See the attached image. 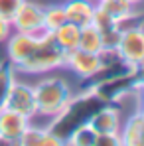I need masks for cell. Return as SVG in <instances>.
<instances>
[{"mask_svg": "<svg viewBox=\"0 0 144 146\" xmlns=\"http://www.w3.org/2000/svg\"><path fill=\"white\" fill-rule=\"evenodd\" d=\"M103 105H107V103L99 97L93 89H87L85 93H81L77 97L71 95V99L67 101V105L55 117H51V122L48 124V130L61 144H67L69 136L77 128L89 124L91 119H93V115Z\"/></svg>", "mask_w": 144, "mask_h": 146, "instance_id": "6da1fadb", "label": "cell"}, {"mask_svg": "<svg viewBox=\"0 0 144 146\" xmlns=\"http://www.w3.org/2000/svg\"><path fill=\"white\" fill-rule=\"evenodd\" d=\"M61 65H65V51L55 42L53 32L44 30L42 34H38V46L34 49V53L18 69L26 73H46L51 69H57Z\"/></svg>", "mask_w": 144, "mask_h": 146, "instance_id": "7a4b0ae2", "label": "cell"}, {"mask_svg": "<svg viewBox=\"0 0 144 146\" xmlns=\"http://www.w3.org/2000/svg\"><path fill=\"white\" fill-rule=\"evenodd\" d=\"M34 95L38 115L51 119L67 105V101L71 99V89L61 77H48L34 85Z\"/></svg>", "mask_w": 144, "mask_h": 146, "instance_id": "3957f363", "label": "cell"}, {"mask_svg": "<svg viewBox=\"0 0 144 146\" xmlns=\"http://www.w3.org/2000/svg\"><path fill=\"white\" fill-rule=\"evenodd\" d=\"M138 85H140V75L134 67L132 71L117 75V77L107 79V81H101V83H97L89 89H93L105 103H113V101H119L124 95H130L132 91H136Z\"/></svg>", "mask_w": 144, "mask_h": 146, "instance_id": "277c9868", "label": "cell"}, {"mask_svg": "<svg viewBox=\"0 0 144 146\" xmlns=\"http://www.w3.org/2000/svg\"><path fill=\"white\" fill-rule=\"evenodd\" d=\"M12 30L14 32H24V34H32L38 36L42 34L44 28V8L34 4V2H26L18 8V12L12 18Z\"/></svg>", "mask_w": 144, "mask_h": 146, "instance_id": "5b68a950", "label": "cell"}, {"mask_svg": "<svg viewBox=\"0 0 144 146\" xmlns=\"http://www.w3.org/2000/svg\"><path fill=\"white\" fill-rule=\"evenodd\" d=\"M4 107L24 115L26 119H34L38 115V107H36V95H34V87L28 85V83H20V81H14Z\"/></svg>", "mask_w": 144, "mask_h": 146, "instance_id": "8992f818", "label": "cell"}, {"mask_svg": "<svg viewBox=\"0 0 144 146\" xmlns=\"http://www.w3.org/2000/svg\"><path fill=\"white\" fill-rule=\"evenodd\" d=\"M117 49L128 65L138 67L144 61V28H134V30L122 32Z\"/></svg>", "mask_w": 144, "mask_h": 146, "instance_id": "52a82bcc", "label": "cell"}, {"mask_svg": "<svg viewBox=\"0 0 144 146\" xmlns=\"http://www.w3.org/2000/svg\"><path fill=\"white\" fill-rule=\"evenodd\" d=\"M30 124V119L24 115L2 107L0 109V144H18L20 136Z\"/></svg>", "mask_w": 144, "mask_h": 146, "instance_id": "ba28073f", "label": "cell"}, {"mask_svg": "<svg viewBox=\"0 0 144 146\" xmlns=\"http://www.w3.org/2000/svg\"><path fill=\"white\" fill-rule=\"evenodd\" d=\"M6 49H8V59L14 63V67H20L28 61V57L34 53L38 46V36L24 34V32H14L6 40Z\"/></svg>", "mask_w": 144, "mask_h": 146, "instance_id": "9c48e42d", "label": "cell"}, {"mask_svg": "<svg viewBox=\"0 0 144 146\" xmlns=\"http://www.w3.org/2000/svg\"><path fill=\"white\" fill-rule=\"evenodd\" d=\"M65 65L75 71L77 75H81L83 79H89L91 75H95L101 67V57L95 51H87V49L75 48L71 51L65 53Z\"/></svg>", "mask_w": 144, "mask_h": 146, "instance_id": "30bf717a", "label": "cell"}, {"mask_svg": "<svg viewBox=\"0 0 144 146\" xmlns=\"http://www.w3.org/2000/svg\"><path fill=\"white\" fill-rule=\"evenodd\" d=\"M95 8H97V2H93V0H67L63 4L67 22L79 26V28L89 26L93 22Z\"/></svg>", "mask_w": 144, "mask_h": 146, "instance_id": "8fae6325", "label": "cell"}, {"mask_svg": "<svg viewBox=\"0 0 144 146\" xmlns=\"http://www.w3.org/2000/svg\"><path fill=\"white\" fill-rule=\"evenodd\" d=\"M91 128L95 130L97 134L101 132H119L120 130V117L119 111L115 107H111V103L103 105L91 119Z\"/></svg>", "mask_w": 144, "mask_h": 146, "instance_id": "7c38bea8", "label": "cell"}, {"mask_svg": "<svg viewBox=\"0 0 144 146\" xmlns=\"http://www.w3.org/2000/svg\"><path fill=\"white\" fill-rule=\"evenodd\" d=\"M120 136H122V144L126 146H144V113L142 111H138L136 115H132L126 121Z\"/></svg>", "mask_w": 144, "mask_h": 146, "instance_id": "4fadbf2b", "label": "cell"}, {"mask_svg": "<svg viewBox=\"0 0 144 146\" xmlns=\"http://www.w3.org/2000/svg\"><path fill=\"white\" fill-rule=\"evenodd\" d=\"M20 146H59L61 142L49 132L48 128H34L28 124L24 134L20 136Z\"/></svg>", "mask_w": 144, "mask_h": 146, "instance_id": "5bb4252c", "label": "cell"}, {"mask_svg": "<svg viewBox=\"0 0 144 146\" xmlns=\"http://www.w3.org/2000/svg\"><path fill=\"white\" fill-rule=\"evenodd\" d=\"M79 36H81V28L71 24V22H65L63 26H59L53 32L55 42L59 44V48L63 49L65 53L75 49V48H79Z\"/></svg>", "mask_w": 144, "mask_h": 146, "instance_id": "9a60e30c", "label": "cell"}, {"mask_svg": "<svg viewBox=\"0 0 144 146\" xmlns=\"http://www.w3.org/2000/svg\"><path fill=\"white\" fill-rule=\"evenodd\" d=\"M79 48L87 49V51H95V53H99V51L103 49V38H101V32H99L93 24L83 26V28H81Z\"/></svg>", "mask_w": 144, "mask_h": 146, "instance_id": "2e32d148", "label": "cell"}, {"mask_svg": "<svg viewBox=\"0 0 144 146\" xmlns=\"http://www.w3.org/2000/svg\"><path fill=\"white\" fill-rule=\"evenodd\" d=\"M14 63L10 61V59H4V61H0V109L4 107V103H6V97H8V93H10V89H12V85H14Z\"/></svg>", "mask_w": 144, "mask_h": 146, "instance_id": "e0dca14e", "label": "cell"}, {"mask_svg": "<svg viewBox=\"0 0 144 146\" xmlns=\"http://www.w3.org/2000/svg\"><path fill=\"white\" fill-rule=\"evenodd\" d=\"M67 22L63 4H55V6H48L44 8V28L48 32H55L59 26H63Z\"/></svg>", "mask_w": 144, "mask_h": 146, "instance_id": "ac0fdd59", "label": "cell"}, {"mask_svg": "<svg viewBox=\"0 0 144 146\" xmlns=\"http://www.w3.org/2000/svg\"><path fill=\"white\" fill-rule=\"evenodd\" d=\"M97 6H99L101 10H105L109 16H113V18L117 20L119 16L126 14V12H130L134 4H130L128 0H97Z\"/></svg>", "mask_w": 144, "mask_h": 146, "instance_id": "d6986e66", "label": "cell"}, {"mask_svg": "<svg viewBox=\"0 0 144 146\" xmlns=\"http://www.w3.org/2000/svg\"><path fill=\"white\" fill-rule=\"evenodd\" d=\"M115 28L119 30L120 34L128 32V30H134V28H144V14L130 10V12L122 14V16H119L115 20Z\"/></svg>", "mask_w": 144, "mask_h": 146, "instance_id": "ffe728a7", "label": "cell"}, {"mask_svg": "<svg viewBox=\"0 0 144 146\" xmlns=\"http://www.w3.org/2000/svg\"><path fill=\"white\" fill-rule=\"evenodd\" d=\"M95 136H97V132L91 128V124H85V126L77 128L71 136H69L67 144H71V146H95Z\"/></svg>", "mask_w": 144, "mask_h": 146, "instance_id": "44dd1931", "label": "cell"}, {"mask_svg": "<svg viewBox=\"0 0 144 146\" xmlns=\"http://www.w3.org/2000/svg\"><path fill=\"white\" fill-rule=\"evenodd\" d=\"M122 144V136L119 132H101L95 136V146H120Z\"/></svg>", "mask_w": 144, "mask_h": 146, "instance_id": "7402d4cb", "label": "cell"}, {"mask_svg": "<svg viewBox=\"0 0 144 146\" xmlns=\"http://www.w3.org/2000/svg\"><path fill=\"white\" fill-rule=\"evenodd\" d=\"M22 4H24V0H0V16L12 22L14 14L18 12V8Z\"/></svg>", "mask_w": 144, "mask_h": 146, "instance_id": "603a6c76", "label": "cell"}, {"mask_svg": "<svg viewBox=\"0 0 144 146\" xmlns=\"http://www.w3.org/2000/svg\"><path fill=\"white\" fill-rule=\"evenodd\" d=\"M10 34H12V22L0 16V44L6 42L10 38Z\"/></svg>", "mask_w": 144, "mask_h": 146, "instance_id": "cb8c5ba5", "label": "cell"}, {"mask_svg": "<svg viewBox=\"0 0 144 146\" xmlns=\"http://www.w3.org/2000/svg\"><path fill=\"white\" fill-rule=\"evenodd\" d=\"M136 91H138V95H140V111L144 113V83L138 85V89H136Z\"/></svg>", "mask_w": 144, "mask_h": 146, "instance_id": "d4e9b609", "label": "cell"}, {"mask_svg": "<svg viewBox=\"0 0 144 146\" xmlns=\"http://www.w3.org/2000/svg\"><path fill=\"white\" fill-rule=\"evenodd\" d=\"M130 4H138V2H142V0H128Z\"/></svg>", "mask_w": 144, "mask_h": 146, "instance_id": "484cf974", "label": "cell"}]
</instances>
